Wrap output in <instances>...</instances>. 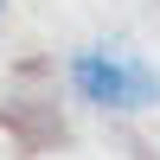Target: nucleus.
Listing matches in <instances>:
<instances>
[{"mask_svg":"<svg viewBox=\"0 0 160 160\" xmlns=\"http://www.w3.org/2000/svg\"><path fill=\"white\" fill-rule=\"evenodd\" d=\"M71 90L90 102V109H109V115H141L160 102V71L141 51L122 45H83L71 58Z\"/></svg>","mask_w":160,"mask_h":160,"instance_id":"nucleus-1","label":"nucleus"}]
</instances>
